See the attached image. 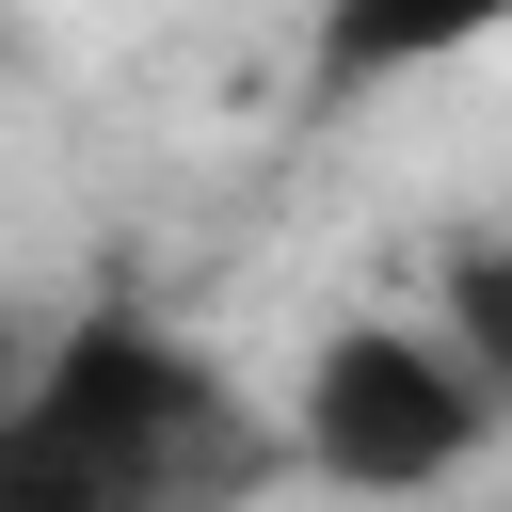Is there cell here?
I'll use <instances>...</instances> for the list:
<instances>
[{"label":"cell","mask_w":512,"mask_h":512,"mask_svg":"<svg viewBox=\"0 0 512 512\" xmlns=\"http://www.w3.org/2000/svg\"><path fill=\"white\" fill-rule=\"evenodd\" d=\"M16 384H32V336H16V320H0V416H16Z\"/></svg>","instance_id":"obj_5"},{"label":"cell","mask_w":512,"mask_h":512,"mask_svg":"<svg viewBox=\"0 0 512 512\" xmlns=\"http://www.w3.org/2000/svg\"><path fill=\"white\" fill-rule=\"evenodd\" d=\"M480 432H496V400H480L432 336L352 320V336H320V368H304L288 464H304V480H336V496H432V480H464V464H480Z\"/></svg>","instance_id":"obj_2"},{"label":"cell","mask_w":512,"mask_h":512,"mask_svg":"<svg viewBox=\"0 0 512 512\" xmlns=\"http://www.w3.org/2000/svg\"><path fill=\"white\" fill-rule=\"evenodd\" d=\"M432 352L512 416V240H464V256H448V336H432Z\"/></svg>","instance_id":"obj_4"},{"label":"cell","mask_w":512,"mask_h":512,"mask_svg":"<svg viewBox=\"0 0 512 512\" xmlns=\"http://www.w3.org/2000/svg\"><path fill=\"white\" fill-rule=\"evenodd\" d=\"M288 432L144 304H80L32 336V384L0 416V512H256Z\"/></svg>","instance_id":"obj_1"},{"label":"cell","mask_w":512,"mask_h":512,"mask_svg":"<svg viewBox=\"0 0 512 512\" xmlns=\"http://www.w3.org/2000/svg\"><path fill=\"white\" fill-rule=\"evenodd\" d=\"M512 0H320V96H368L400 64H448L464 32H496Z\"/></svg>","instance_id":"obj_3"}]
</instances>
